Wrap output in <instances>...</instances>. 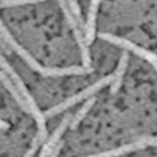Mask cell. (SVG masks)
Returning <instances> with one entry per match:
<instances>
[{
  "instance_id": "cell-1",
  "label": "cell",
  "mask_w": 157,
  "mask_h": 157,
  "mask_svg": "<svg viewBox=\"0 0 157 157\" xmlns=\"http://www.w3.org/2000/svg\"><path fill=\"white\" fill-rule=\"evenodd\" d=\"M0 68L6 71L7 74L9 75V77L13 79V82L15 83V85L17 86V88L20 90L22 96L25 99V101L29 105V108H30V113L33 116V118L36 119V123H37V126H38V131L36 133L35 138L32 140V144H31L30 149L25 153L24 156L25 157H31L33 156L37 150L39 149L40 146H43L45 141L47 140V128H46V117L45 115L40 109L38 108V105L36 103V101L33 100L32 95L30 94V92L28 91L25 84L23 82L21 77L17 75V72L14 70V68H12V66L8 63V61L5 59V56L1 54L0 52Z\"/></svg>"
},
{
  "instance_id": "cell-2",
  "label": "cell",
  "mask_w": 157,
  "mask_h": 157,
  "mask_svg": "<svg viewBox=\"0 0 157 157\" xmlns=\"http://www.w3.org/2000/svg\"><path fill=\"white\" fill-rule=\"evenodd\" d=\"M0 33L4 37V39L6 40V43L8 44L10 48H13L15 52L17 53L20 56L22 57L25 61V63L30 67L32 70H35L37 72H39L41 76L44 77H64V76H83L86 74H91L93 72V68L91 67H68V68H45L41 67L36 61L33 56L30 53L26 51L25 48L22 47L21 45H18V43L15 40L12 33L8 31V29L2 23L1 18H0Z\"/></svg>"
},
{
  "instance_id": "cell-3",
  "label": "cell",
  "mask_w": 157,
  "mask_h": 157,
  "mask_svg": "<svg viewBox=\"0 0 157 157\" xmlns=\"http://www.w3.org/2000/svg\"><path fill=\"white\" fill-rule=\"evenodd\" d=\"M113 77H115L113 75H108V76L103 77V78L100 79V80L95 82L93 85H91V86L86 87L85 90H83L82 92H79V93H77V94L70 96V98H68L67 100H64L63 102L59 103L57 105L53 107V108H51V109L46 110V111L44 113L45 117L52 118V117H54V116L59 115V113H61L62 111L69 109L70 107L75 105L76 103H79L80 101L86 100V99H88V98H91L92 95L95 94L96 92H99L100 90H102L103 87H105V86H108V85H110V84L113 83Z\"/></svg>"
},
{
  "instance_id": "cell-4",
  "label": "cell",
  "mask_w": 157,
  "mask_h": 157,
  "mask_svg": "<svg viewBox=\"0 0 157 157\" xmlns=\"http://www.w3.org/2000/svg\"><path fill=\"white\" fill-rule=\"evenodd\" d=\"M57 2H59L62 12L64 14V17H66L67 22L69 23L70 28L72 29L75 39L78 43L79 49H80V53H82V60H83L84 67H91V55H90L88 45L85 41V37H84L83 32H82V29H80L77 20H76V16H75L74 13L70 9L68 0H57Z\"/></svg>"
},
{
  "instance_id": "cell-5",
  "label": "cell",
  "mask_w": 157,
  "mask_h": 157,
  "mask_svg": "<svg viewBox=\"0 0 157 157\" xmlns=\"http://www.w3.org/2000/svg\"><path fill=\"white\" fill-rule=\"evenodd\" d=\"M99 38L102 40H105L108 43H111L113 45H116L118 47L125 48L126 51H131L134 54H136L138 56L142 57L144 60H147L148 62L151 63V66L155 68V70L157 71V55L154 54L153 52H150L148 49H144V48L140 47L138 45H135L134 43H132L130 40L125 39V38H121L117 36H113L111 33H99Z\"/></svg>"
},
{
  "instance_id": "cell-6",
  "label": "cell",
  "mask_w": 157,
  "mask_h": 157,
  "mask_svg": "<svg viewBox=\"0 0 157 157\" xmlns=\"http://www.w3.org/2000/svg\"><path fill=\"white\" fill-rule=\"evenodd\" d=\"M71 118H72V115L71 113H67V116H64V118L62 119V122L60 123V125L55 128V131L53 132V134L49 136L46 141V144H44V147L40 151V157H45V156H51V153H52L53 148L56 146V144L61 140L62 134L66 132L67 127L70 126V122H71Z\"/></svg>"
},
{
  "instance_id": "cell-7",
  "label": "cell",
  "mask_w": 157,
  "mask_h": 157,
  "mask_svg": "<svg viewBox=\"0 0 157 157\" xmlns=\"http://www.w3.org/2000/svg\"><path fill=\"white\" fill-rule=\"evenodd\" d=\"M101 0H91L90 8L87 13V21L85 24L84 29V37L85 41L87 45H91L94 41V38L96 36L95 26H96V16H98V10H99V5Z\"/></svg>"
},
{
  "instance_id": "cell-8",
  "label": "cell",
  "mask_w": 157,
  "mask_h": 157,
  "mask_svg": "<svg viewBox=\"0 0 157 157\" xmlns=\"http://www.w3.org/2000/svg\"><path fill=\"white\" fill-rule=\"evenodd\" d=\"M0 82L2 83L5 87L7 88V91L12 94L15 101L17 102V105L21 107V109L26 113H30V108H29V105H28V102L25 101V99L22 96L21 94V92L20 90L17 88V86L15 85V83L13 82V79L9 77V75L4 71V70H1L0 71Z\"/></svg>"
},
{
  "instance_id": "cell-9",
  "label": "cell",
  "mask_w": 157,
  "mask_h": 157,
  "mask_svg": "<svg viewBox=\"0 0 157 157\" xmlns=\"http://www.w3.org/2000/svg\"><path fill=\"white\" fill-rule=\"evenodd\" d=\"M148 146L142 142L141 140H136L135 142H132V144H124V146H121L118 148L111 149V150H108V151H103V153L100 154H95V155H91V156H95V157H116V156H122V155H125V154L128 153H133V151H136V150H141V149L147 148Z\"/></svg>"
},
{
  "instance_id": "cell-10",
  "label": "cell",
  "mask_w": 157,
  "mask_h": 157,
  "mask_svg": "<svg viewBox=\"0 0 157 157\" xmlns=\"http://www.w3.org/2000/svg\"><path fill=\"white\" fill-rule=\"evenodd\" d=\"M128 59H130V55L127 52H123L122 55H121V59H119V62H118L117 69L113 74V83L110 84V93L111 94H116L119 88L122 86L123 83V77L125 75V71H126L127 68V63H128Z\"/></svg>"
},
{
  "instance_id": "cell-11",
  "label": "cell",
  "mask_w": 157,
  "mask_h": 157,
  "mask_svg": "<svg viewBox=\"0 0 157 157\" xmlns=\"http://www.w3.org/2000/svg\"><path fill=\"white\" fill-rule=\"evenodd\" d=\"M95 101H96V98H92V96L88 98V99H86L85 103L82 105V108H80V109L76 113V115L72 116V118H71V122H70V126H69L71 130H76V128L78 127L80 122L85 118V116L87 115V113L92 109V107L94 105Z\"/></svg>"
},
{
  "instance_id": "cell-12",
  "label": "cell",
  "mask_w": 157,
  "mask_h": 157,
  "mask_svg": "<svg viewBox=\"0 0 157 157\" xmlns=\"http://www.w3.org/2000/svg\"><path fill=\"white\" fill-rule=\"evenodd\" d=\"M44 1H47V0H0V7H16L22 5L44 2Z\"/></svg>"
},
{
  "instance_id": "cell-13",
  "label": "cell",
  "mask_w": 157,
  "mask_h": 157,
  "mask_svg": "<svg viewBox=\"0 0 157 157\" xmlns=\"http://www.w3.org/2000/svg\"><path fill=\"white\" fill-rule=\"evenodd\" d=\"M140 140L144 142L147 146H150V147H157V138L156 136H149V135H144V136H141Z\"/></svg>"
},
{
  "instance_id": "cell-14",
  "label": "cell",
  "mask_w": 157,
  "mask_h": 157,
  "mask_svg": "<svg viewBox=\"0 0 157 157\" xmlns=\"http://www.w3.org/2000/svg\"><path fill=\"white\" fill-rule=\"evenodd\" d=\"M0 46L2 48V52L6 53V54H10V47L6 43V40L4 39V37L1 36V33H0Z\"/></svg>"
},
{
  "instance_id": "cell-15",
  "label": "cell",
  "mask_w": 157,
  "mask_h": 157,
  "mask_svg": "<svg viewBox=\"0 0 157 157\" xmlns=\"http://www.w3.org/2000/svg\"><path fill=\"white\" fill-rule=\"evenodd\" d=\"M62 147H63V141H61V140H60V141L56 144V146L53 148L52 153H51V156H53V157L57 156V155L60 154V151H61Z\"/></svg>"
},
{
  "instance_id": "cell-16",
  "label": "cell",
  "mask_w": 157,
  "mask_h": 157,
  "mask_svg": "<svg viewBox=\"0 0 157 157\" xmlns=\"http://www.w3.org/2000/svg\"><path fill=\"white\" fill-rule=\"evenodd\" d=\"M9 124L7 122H5L2 119H0V130H8Z\"/></svg>"
}]
</instances>
